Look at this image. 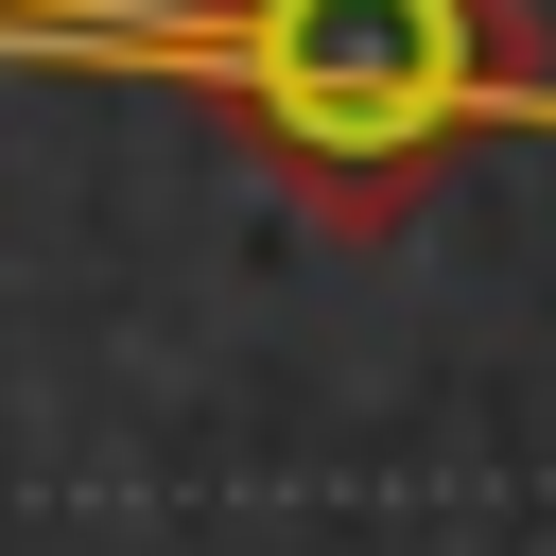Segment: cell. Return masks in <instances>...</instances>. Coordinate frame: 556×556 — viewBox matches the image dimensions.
Instances as JSON below:
<instances>
[{"label": "cell", "mask_w": 556, "mask_h": 556, "mask_svg": "<svg viewBox=\"0 0 556 556\" xmlns=\"http://www.w3.org/2000/svg\"><path fill=\"white\" fill-rule=\"evenodd\" d=\"M139 52L174 87H208L226 139L348 243H382L504 122H539L521 0H174Z\"/></svg>", "instance_id": "obj_1"}]
</instances>
